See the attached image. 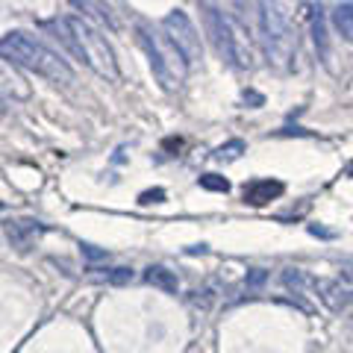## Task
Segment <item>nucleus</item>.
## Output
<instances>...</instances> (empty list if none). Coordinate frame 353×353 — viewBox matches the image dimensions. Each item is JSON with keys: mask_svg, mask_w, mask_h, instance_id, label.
<instances>
[{"mask_svg": "<svg viewBox=\"0 0 353 353\" xmlns=\"http://www.w3.org/2000/svg\"><path fill=\"white\" fill-rule=\"evenodd\" d=\"M0 59L27 68L32 74L44 77V80L57 83V85H71L74 83V68L65 62L59 53H53L48 44H41L39 39L27 36V32H9L0 39Z\"/></svg>", "mask_w": 353, "mask_h": 353, "instance_id": "obj_1", "label": "nucleus"}, {"mask_svg": "<svg viewBox=\"0 0 353 353\" xmlns=\"http://www.w3.org/2000/svg\"><path fill=\"white\" fill-rule=\"evenodd\" d=\"M65 21H68V30L74 36V57L83 59L97 77H106V80H121V68H118L115 50H112V44L106 41L103 32L88 24L85 18L68 15Z\"/></svg>", "mask_w": 353, "mask_h": 353, "instance_id": "obj_2", "label": "nucleus"}, {"mask_svg": "<svg viewBox=\"0 0 353 353\" xmlns=\"http://www.w3.org/2000/svg\"><path fill=\"white\" fill-rule=\"evenodd\" d=\"M139 41L148 53L150 68H153V74H157L159 85L165 88V92H174V88L185 80V74H189V62H185V57L171 44V39L165 36V30L159 32V30H153L148 24H141L139 27Z\"/></svg>", "mask_w": 353, "mask_h": 353, "instance_id": "obj_3", "label": "nucleus"}, {"mask_svg": "<svg viewBox=\"0 0 353 353\" xmlns=\"http://www.w3.org/2000/svg\"><path fill=\"white\" fill-rule=\"evenodd\" d=\"M259 32H262V44L268 59L285 68L297 50V41L289 27V18L283 15V9L277 3H259Z\"/></svg>", "mask_w": 353, "mask_h": 353, "instance_id": "obj_4", "label": "nucleus"}, {"mask_svg": "<svg viewBox=\"0 0 353 353\" xmlns=\"http://www.w3.org/2000/svg\"><path fill=\"white\" fill-rule=\"evenodd\" d=\"M162 30H165V36L171 39L174 48L185 57V62H189V65L201 62V57H203L201 36H197L194 24L189 21V15H185L183 9H171V12L165 15V21H162Z\"/></svg>", "mask_w": 353, "mask_h": 353, "instance_id": "obj_5", "label": "nucleus"}, {"mask_svg": "<svg viewBox=\"0 0 353 353\" xmlns=\"http://www.w3.org/2000/svg\"><path fill=\"white\" fill-rule=\"evenodd\" d=\"M224 24L230 32V62L236 68H253V48H250V32L236 15L224 12Z\"/></svg>", "mask_w": 353, "mask_h": 353, "instance_id": "obj_6", "label": "nucleus"}, {"mask_svg": "<svg viewBox=\"0 0 353 353\" xmlns=\"http://www.w3.org/2000/svg\"><path fill=\"white\" fill-rule=\"evenodd\" d=\"M201 12H203V24H206L209 39L215 44L218 57L230 59V32L224 24V12H218V6H212V3H201Z\"/></svg>", "mask_w": 353, "mask_h": 353, "instance_id": "obj_7", "label": "nucleus"}, {"mask_svg": "<svg viewBox=\"0 0 353 353\" xmlns=\"http://www.w3.org/2000/svg\"><path fill=\"white\" fill-rule=\"evenodd\" d=\"M3 230H6V239L12 241V248L30 250L32 241L44 233V224H39V221H32V218H21V221H9Z\"/></svg>", "mask_w": 353, "mask_h": 353, "instance_id": "obj_8", "label": "nucleus"}, {"mask_svg": "<svg viewBox=\"0 0 353 353\" xmlns=\"http://www.w3.org/2000/svg\"><path fill=\"white\" fill-rule=\"evenodd\" d=\"M315 297H318V301H321L327 309L339 312V309H345V306L350 303V289H345V285L336 283V280L315 277Z\"/></svg>", "mask_w": 353, "mask_h": 353, "instance_id": "obj_9", "label": "nucleus"}, {"mask_svg": "<svg viewBox=\"0 0 353 353\" xmlns=\"http://www.w3.org/2000/svg\"><path fill=\"white\" fill-rule=\"evenodd\" d=\"M285 192V185L280 180H250L245 185V203L250 206H265Z\"/></svg>", "mask_w": 353, "mask_h": 353, "instance_id": "obj_10", "label": "nucleus"}, {"mask_svg": "<svg viewBox=\"0 0 353 353\" xmlns=\"http://www.w3.org/2000/svg\"><path fill=\"white\" fill-rule=\"evenodd\" d=\"M306 9H309V24H312V39H315V44H318V50H321V57L327 59L330 48H327V24H324V6H321V3H309Z\"/></svg>", "mask_w": 353, "mask_h": 353, "instance_id": "obj_11", "label": "nucleus"}, {"mask_svg": "<svg viewBox=\"0 0 353 353\" xmlns=\"http://www.w3.org/2000/svg\"><path fill=\"white\" fill-rule=\"evenodd\" d=\"M145 280L153 285V289H162L165 294H176V289H180V280H176V274L162 268V265H153V268H148Z\"/></svg>", "mask_w": 353, "mask_h": 353, "instance_id": "obj_12", "label": "nucleus"}, {"mask_svg": "<svg viewBox=\"0 0 353 353\" xmlns=\"http://www.w3.org/2000/svg\"><path fill=\"white\" fill-rule=\"evenodd\" d=\"M333 24L339 30V36L353 44V3H339L333 9Z\"/></svg>", "mask_w": 353, "mask_h": 353, "instance_id": "obj_13", "label": "nucleus"}, {"mask_svg": "<svg viewBox=\"0 0 353 353\" xmlns=\"http://www.w3.org/2000/svg\"><path fill=\"white\" fill-rule=\"evenodd\" d=\"M74 9H83V12L94 15L97 21H103L109 30H115V27H118V21H115V15H112V9H109L106 3H88V0H85V3H80V0H77Z\"/></svg>", "mask_w": 353, "mask_h": 353, "instance_id": "obj_14", "label": "nucleus"}, {"mask_svg": "<svg viewBox=\"0 0 353 353\" xmlns=\"http://www.w3.org/2000/svg\"><path fill=\"white\" fill-rule=\"evenodd\" d=\"M241 153H245V141L233 139V141H227V145H221V148L215 150V159H218V162H236Z\"/></svg>", "mask_w": 353, "mask_h": 353, "instance_id": "obj_15", "label": "nucleus"}, {"mask_svg": "<svg viewBox=\"0 0 353 353\" xmlns=\"http://www.w3.org/2000/svg\"><path fill=\"white\" fill-rule=\"evenodd\" d=\"M197 183H201V189H206V192H221V194L230 192V180L221 174H203Z\"/></svg>", "mask_w": 353, "mask_h": 353, "instance_id": "obj_16", "label": "nucleus"}, {"mask_svg": "<svg viewBox=\"0 0 353 353\" xmlns=\"http://www.w3.org/2000/svg\"><path fill=\"white\" fill-rule=\"evenodd\" d=\"M165 201V189H150V192H141L139 194V203H162Z\"/></svg>", "mask_w": 353, "mask_h": 353, "instance_id": "obj_17", "label": "nucleus"}, {"mask_svg": "<svg viewBox=\"0 0 353 353\" xmlns=\"http://www.w3.org/2000/svg\"><path fill=\"white\" fill-rule=\"evenodd\" d=\"M106 280L109 283H127V280H132V271L130 268H115V274H109Z\"/></svg>", "mask_w": 353, "mask_h": 353, "instance_id": "obj_18", "label": "nucleus"}, {"mask_svg": "<svg viewBox=\"0 0 353 353\" xmlns=\"http://www.w3.org/2000/svg\"><path fill=\"white\" fill-rule=\"evenodd\" d=\"M259 283H265V271L256 268V271H253L250 277H248V285H259Z\"/></svg>", "mask_w": 353, "mask_h": 353, "instance_id": "obj_19", "label": "nucleus"}, {"mask_svg": "<svg viewBox=\"0 0 353 353\" xmlns=\"http://www.w3.org/2000/svg\"><path fill=\"white\" fill-rule=\"evenodd\" d=\"M248 101H250V103H262V97L253 94V92H245V103H248Z\"/></svg>", "mask_w": 353, "mask_h": 353, "instance_id": "obj_20", "label": "nucleus"}, {"mask_svg": "<svg viewBox=\"0 0 353 353\" xmlns=\"http://www.w3.org/2000/svg\"><path fill=\"white\" fill-rule=\"evenodd\" d=\"M341 271H345V277L353 283V262H345V268H341Z\"/></svg>", "mask_w": 353, "mask_h": 353, "instance_id": "obj_21", "label": "nucleus"}, {"mask_svg": "<svg viewBox=\"0 0 353 353\" xmlns=\"http://www.w3.org/2000/svg\"><path fill=\"white\" fill-rule=\"evenodd\" d=\"M6 115V103H3V97H0V118Z\"/></svg>", "mask_w": 353, "mask_h": 353, "instance_id": "obj_22", "label": "nucleus"}, {"mask_svg": "<svg viewBox=\"0 0 353 353\" xmlns=\"http://www.w3.org/2000/svg\"><path fill=\"white\" fill-rule=\"evenodd\" d=\"M350 176H353V165H350Z\"/></svg>", "mask_w": 353, "mask_h": 353, "instance_id": "obj_23", "label": "nucleus"}, {"mask_svg": "<svg viewBox=\"0 0 353 353\" xmlns=\"http://www.w3.org/2000/svg\"><path fill=\"white\" fill-rule=\"evenodd\" d=\"M0 209H3V203H0Z\"/></svg>", "mask_w": 353, "mask_h": 353, "instance_id": "obj_24", "label": "nucleus"}]
</instances>
